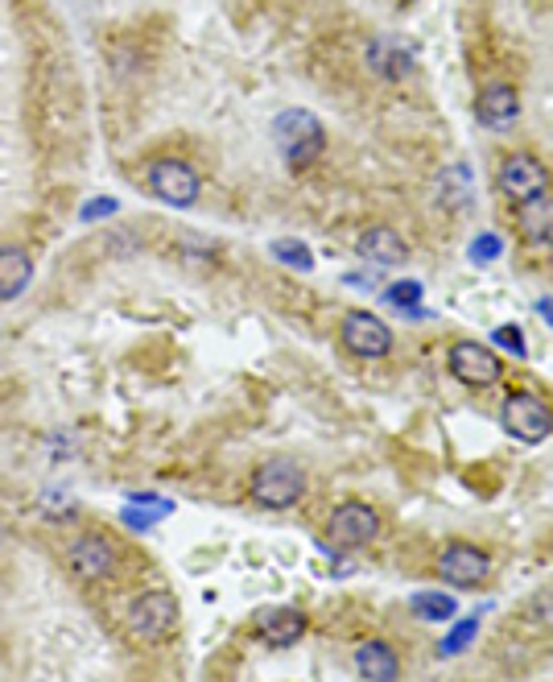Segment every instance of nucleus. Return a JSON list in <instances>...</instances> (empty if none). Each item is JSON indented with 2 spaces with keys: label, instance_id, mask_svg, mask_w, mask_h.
Wrapping results in <instances>:
<instances>
[{
  "label": "nucleus",
  "instance_id": "1",
  "mask_svg": "<svg viewBox=\"0 0 553 682\" xmlns=\"http://www.w3.org/2000/svg\"><path fill=\"white\" fill-rule=\"evenodd\" d=\"M273 141H277L281 158H286L293 170H302V165L318 162V153H323V145H327V133H323V121H318V116H310L302 108H289V112H281V116L273 121Z\"/></svg>",
  "mask_w": 553,
  "mask_h": 682
},
{
  "label": "nucleus",
  "instance_id": "2",
  "mask_svg": "<svg viewBox=\"0 0 553 682\" xmlns=\"http://www.w3.org/2000/svg\"><path fill=\"white\" fill-rule=\"evenodd\" d=\"M306 493V472L293 459H268L252 472V500L261 509H293Z\"/></svg>",
  "mask_w": 553,
  "mask_h": 682
},
{
  "label": "nucleus",
  "instance_id": "3",
  "mask_svg": "<svg viewBox=\"0 0 553 682\" xmlns=\"http://www.w3.org/2000/svg\"><path fill=\"white\" fill-rule=\"evenodd\" d=\"M128 629L144 645H162L178 629V599L169 592H141L128 608Z\"/></svg>",
  "mask_w": 553,
  "mask_h": 682
},
{
  "label": "nucleus",
  "instance_id": "4",
  "mask_svg": "<svg viewBox=\"0 0 553 682\" xmlns=\"http://www.w3.org/2000/svg\"><path fill=\"white\" fill-rule=\"evenodd\" d=\"M504 431L513 434L516 443H541L553 434V410L537 397V393H508L504 397V410H500Z\"/></svg>",
  "mask_w": 553,
  "mask_h": 682
},
{
  "label": "nucleus",
  "instance_id": "5",
  "mask_svg": "<svg viewBox=\"0 0 553 682\" xmlns=\"http://www.w3.org/2000/svg\"><path fill=\"white\" fill-rule=\"evenodd\" d=\"M447 369L454 381H463L467 389H492L495 381L504 376V364L488 344H475V339H458L447 351Z\"/></svg>",
  "mask_w": 553,
  "mask_h": 682
},
{
  "label": "nucleus",
  "instance_id": "6",
  "mask_svg": "<svg viewBox=\"0 0 553 682\" xmlns=\"http://www.w3.org/2000/svg\"><path fill=\"white\" fill-rule=\"evenodd\" d=\"M495 183L513 203H529V199L550 190V170L537 162L533 153H508L495 170Z\"/></svg>",
  "mask_w": 553,
  "mask_h": 682
},
{
  "label": "nucleus",
  "instance_id": "7",
  "mask_svg": "<svg viewBox=\"0 0 553 682\" xmlns=\"http://www.w3.org/2000/svg\"><path fill=\"white\" fill-rule=\"evenodd\" d=\"M343 348L360 360H380L392 351V331L385 319H376L372 310H348L343 314Z\"/></svg>",
  "mask_w": 553,
  "mask_h": 682
},
{
  "label": "nucleus",
  "instance_id": "8",
  "mask_svg": "<svg viewBox=\"0 0 553 682\" xmlns=\"http://www.w3.org/2000/svg\"><path fill=\"white\" fill-rule=\"evenodd\" d=\"M149 186H153V195L169 207H190L199 199V174H194V165L183 162V158H162V162L149 165Z\"/></svg>",
  "mask_w": 553,
  "mask_h": 682
},
{
  "label": "nucleus",
  "instance_id": "9",
  "mask_svg": "<svg viewBox=\"0 0 553 682\" xmlns=\"http://www.w3.org/2000/svg\"><path fill=\"white\" fill-rule=\"evenodd\" d=\"M327 534L335 546L360 550V546L376 542V534H380V513H376L372 505H364V500H348V505H339V509L330 513Z\"/></svg>",
  "mask_w": 553,
  "mask_h": 682
},
{
  "label": "nucleus",
  "instance_id": "10",
  "mask_svg": "<svg viewBox=\"0 0 553 682\" xmlns=\"http://www.w3.org/2000/svg\"><path fill=\"white\" fill-rule=\"evenodd\" d=\"M433 567H438V575L447 579V583H454V587H479L483 579L492 575L488 550H479L472 542H447Z\"/></svg>",
  "mask_w": 553,
  "mask_h": 682
},
{
  "label": "nucleus",
  "instance_id": "11",
  "mask_svg": "<svg viewBox=\"0 0 553 682\" xmlns=\"http://www.w3.org/2000/svg\"><path fill=\"white\" fill-rule=\"evenodd\" d=\"M66 562H71V571L79 579H108L116 571V546L100 534H83L79 542H71V550H66Z\"/></svg>",
  "mask_w": 553,
  "mask_h": 682
},
{
  "label": "nucleus",
  "instance_id": "12",
  "mask_svg": "<svg viewBox=\"0 0 553 682\" xmlns=\"http://www.w3.org/2000/svg\"><path fill=\"white\" fill-rule=\"evenodd\" d=\"M516 227L520 240L533 248H553V195H537L529 203H516Z\"/></svg>",
  "mask_w": 553,
  "mask_h": 682
},
{
  "label": "nucleus",
  "instance_id": "13",
  "mask_svg": "<svg viewBox=\"0 0 553 682\" xmlns=\"http://www.w3.org/2000/svg\"><path fill=\"white\" fill-rule=\"evenodd\" d=\"M355 252H360L364 261H372V265H401V261H410V245H405V236H401V232H392V227H385V224L360 232Z\"/></svg>",
  "mask_w": 553,
  "mask_h": 682
},
{
  "label": "nucleus",
  "instance_id": "14",
  "mask_svg": "<svg viewBox=\"0 0 553 682\" xmlns=\"http://www.w3.org/2000/svg\"><path fill=\"white\" fill-rule=\"evenodd\" d=\"M256 633L273 645V649H289L306 633V617L298 608H261L256 612Z\"/></svg>",
  "mask_w": 553,
  "mask_h": 682
},
{
  "label": "nucleus",
  "instance_id": "15",
  "mask_svg": "<svg viewBox=\"0 0 553 682\" xmlns=\"http://www.w3.org/2000/svg\"><path fill=\"white\" fill-rule=\"evenodd\" d=\"M475 116H479V124H488V128H508L520 116V100H516V91L508 83H492V87L479 91Z\"/></svg>",
  "mask_w": 553,
  "mask_h": 682
},
{
  "label": "nucleus",
  "instance_id": "16",
  "mask_svg": "<svg viewBox=\"0 0 553 682\" xmlns=\"http://www.w3.org/2000/svg\"><path fill=\"white\" fill-rule=\"evenodd\" d=\"M355 670H360V679L368 682H392L401 674V658H397V649L389 641H364L355 649Z\"/></svg>",
  "mask_w": 553,
  "mask_h": 682
},
{
  "label": "nucleus",
  "instance_id": "17",
  "mask_svg": "<svg viewBox=\"0 0 553 682\" xmlns=\"http://www.w3.org/2000/svg\"><path fill=\"white\" fill-rule=\"evenodd\" d=\"M34 282V261L25 248L4 245L0 248V302H13Z\"/></svg>",
  "mask_w": 553,
  "mask_h": 682
},
{
  "label": "nucleus",
  "instance_id": "18",
  "mask_svg": "<svg viewBox=\"0 0 553 682\" xmlns=\"http://www.w3.org/2000/svg\"><path fill=\"white\" fill-rule=\"evenodd\" d=\"M454 608H458L454 596H442V592H417V596H413V612L422 620H438V624H442V620L454 617Z\"/></svg>",
  "mask_w": 553,
  "mask_h": 682
},
{
  "label": "nucleus",
  "instance_id": "19",
  "mask_svg": "<svg viewBox=\"0 0 553 682\" xmlns=\"http://www.w3.org/2000/svg\"><path fill=\"white\" fill-rule=\"evenodd\" d=\"M475 633H479V620H475V617L472 620H458L451 637L438 645V654H442V658H451V654H463V649H467V645L475 641Z\"/></svg>",
  "mask_w": 553,
  "mask_h": 682
},
{
  "label": "nucleus",
  "instance_id": "20",
  "mask_svg": "<svg viewBox=\"0 0 553 682\" xmlns=\"http://www.w3.org/2000/svg\"><path fill=\"white\" fill-rule=\"evenodd\" d=\"M273 257L286 261L289 269H314V252H310L306 245H298V240H277V245H273Z\"/></svg>",
  "mask_w": 553,
  "mask_h": 682
},
{
  "label": "nucleus",
  "instance_id": "21",
  "mask_svg": "<svg viewBox=\"0 0 553 682\" xmlns=\"http://www.w3.org/2000/svg\"><path fill=\"white\" fill-rule=\"evenodd\" d=\"M504 252V240L495 236V232H483V236H475L472 248H467V257H472L475 265H488V261H495Z\"/></svg>",
  "mask_w": 553,
  "mask_h": 682
},
{
  "label": "nucleus",
  "instance_id": "22",
  "mask_svg": "<svg viewBox=\"0 0 553 682\" xmlns=\"http://www.w3.org/2000/svg\"><path fill=\"white\" fill-rule=\"evenodd\" d=\"M385 298H389L392 307H401V310H410L422 302V282H397V286L385 289Z\"/></svg>",
  "mask_w": 553,
  "mask_h": 682
},
{
  "label": "nucleus",
  "instance_id": "23",
  "mask_svg": "<svg viewBox=\"0 0 553 682\" xmlns=\"http://www.w3.org/2000/svg\"><path fill=\"white\" fill-rule=\"evenodd\" d=\"M495 344H500V348L513 351L516 360H525V356H529V348H525V339H520V327H513V323H504V327L495 331Z\"/></svg>",
  "mask_w": 553,
  "mask_h": 682
},
{
  "label": "nucleus",
  "instance_id": "24",
  "mask_svg": "<svg viewBox=\"0 0 553 682\" xmlns=\"http://www.w3.org/2000/svg\"><path fill=\"white\" fill-rule=\"evenodd\" d=\"M116 211V199H96V203H87L79 211L83 220H100V215H112Z\"/></svg>",
  "mask_w": 553,
  "mask_h": 682
},
{
  "label": "nucleus",
  "instance_id": "25",
  "mask_svg": "<svg viewBox=\"0 0 553 682\" xmlns=\"http://www.w3.org/2000/svg\"><path fill=\"white\" fill-rule=\"evenodd\" d=\"M537 314L553 327V298H537Z\"/></svg>",
  "mask_w": 553,
  "mask_h": 682
},
{
  "label": "nucleus",
  "instance_id": "26",
  "mask_svg": "<svg viewBox=\"0 0 553 682\" xmlns=\"http://www.w3.org/2000/svg\"><path fill=\"white\" fill-rule=\"evenodd\" d=\"M0 546H4V530H0Z\"/></svg>",
  "mask_w": 553,
  "mask_h": 682
}]
</instances>
